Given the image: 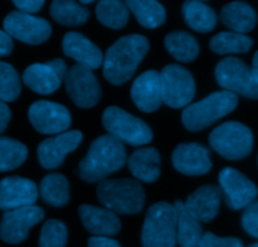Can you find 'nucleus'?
Instances as JSON below:
<instances>
[{
  "mask_svg": "<svg viewBox=\"0 0 258 247\" xmlns=\"http://www.w3.org/2000/svg\"><path fill=\"white\" fill-rule=\"evenodd\" d=\"M64 86L69 96L79 108H93L101 96L100 84L93 70L81 65H74L64 76Z\"/></svg>",
  "mask_w": 258,
  "mask_h": 247,
  "instance_id": "9d476101",
  "label": "nucleus"
},
{
  "mask_svg": "<svg viewBox=\"0 0 258 247\" xmlns=\"http://www.w3.org/2000/svg\"><path fill=\"white\" fill-rule=\"evenodd\" d=\"M68 74L66 62L54 59L44 64H33L23 72V82L34 93L48 95L54 93Z\"/></svg>",
  "mask_w": 258,
  "mask_h": 247,
  "instance_id": "ddd939ff",
  "label": "nucleus"
},
{
  "mask_svg": "<svg viewBox=\"0 0 258 247\" xmlns=\"http://www.w3.org/2000/svg\"><path fill=\"white\" fill-rule=\"evenodd\" d=\"M128 9L133 13L138 23L148 29L157 28L166 21V11L155 0H129L125 2Z\"/></svg>",
  "mask_w": 258,
  "mask_h": 247,
  "instance_id": "c85d7f7f",
  "label": "nucleus"
},
{
  "mask_svg": "<svg viewBox=\"0 0 258 247\" xmlns=\"http://www.w3.org/2000/svg\"><path fill=\"white\" fill-rule=\"evenodd\" d=\"M220 201H222V190L219 186L208 184L191 193L183 206L197 221L208 223L219 213Z\"/></svg>",
  "mask_w": 258,
  "mask_h": 247,
  "instance_id": "aec40b11",
  "label": "nucleus"
},
{
  "mask_svg": "<svg viewBox=\"0 0 258 247\" xmlns=\"http://www.w3.org/2000/svg\"><path fill=\"white\" fill-rule=\"evenodd\" d=\"M173 168L188 176L205 175L212 170L209 150L195 142L181 143L172 152Z\"/></svg>",
  "mask_w": 258,
  "mask_h": 247,
  "instance_id": "a211bd4d",
  "label": "nucleus"
},
{
  "mask_svg": "<svg viewBox=\"0 0 258 247\" xmlns=\"http://www.w3.org/2000/svg\"><path fill=\"white\" fill-rule=\"evenodd\" d=\"M14 48V43L12 37L6 31L0 29V57L9 56Z\"/></svg>",
  "mask_w": 258,
  "mask_h": 247,
  "instance_id": "58836bf2",
  "label": "nucleus"
},
{
  "mask_svg": "<svg viewBox=\"0 0 258 247\" xmlns=\"http://www.w3.org/2000/svg\"><path fill=\"white\" fill-rule=\"evenodd\" d=\"M133 103L145 113H152L161 107L162 91H161L160 72L148 70L137 77L131 89Z\"/></svg>",
  "mask_w": 258,
  "mask_h": 247,
  "instance_id": "6ab92c4d",
  "label": "nucleus"
},
{
  "mask_svg": "<svg viewBox=\"0 0 258 247\" xmlns=\"http://www.w3.org/2000/svg\"><path fill=\"white\" fill-rule=\"evenodd\" d=\"M162 102L173 109L186 108L195 96V80L180 65H167L160 72Z\"/></svg>",
  "mask_w": 258,
  "mask_h": 247,
  "instance_id": "6e6552de",
  "label": "nucleus"
},
{
  "mask_svg": "<svg viewBox=\"0 0 258 247\" xmlns=\"http://www.w3.org/2000/svg\"><path fill=\"white\" fill-rule=\"evenodd\" d=\"M220 21L232 32L245 34L257 24V13L245 2H232L222 8Z\"/></svg>",
  "mask_w": 258,
  "mask_h": 247,
  "instance_id": "b1692460",
  "label": "nucleus"
},
{
  "mask_svg": "<svg viewBox=\"0 0 258 247\" xmlns=\"http://www.w3.org/2000/svg\"><path fill=\"white\" fill-rule=\"evenodd\" d=\"M252 75H253V79H254L255 84L258 85V51L255 52L254 56H253L252 60Z\"/></svg>",
  "mask_w": 258,
  "mask_h": 247,
  "instance_id": "79ce46f5",
  "label": "nucleus"
},
{
  "mask_svg": "<svg viewBox=\"0 0 258 247\" xmlns=\"http://www.w3.org/2000/svg\"><path fill=\"white\" fill-rule=\"evenodd\" d=\"M182 16L186 24L194 31L208 33L217 26L218 17L214 9L198 0H188L182 6Z\"/></svg>",
  "mask_w": 258,
  "mask_h": 247,
  "instance_id": "393cba45",
  "label": "nucleus"
},
{
  "mask_svg": "<svg viewBox=\"0 0 258 247\" xmlns=\"http://www.w3.org/2000/svg\"><path fill=\"white\" fill-rule=\"evenodd\" d=\"M79 216L86 231L98 237H110L120 231V221L114 212L101 207L83 204Z\"/></svg>",
  "mask_w": 258,
  "mask_h": 247,
  "instance_id": "4be33fe9",
  "label": "nucleus"
},
{
  "mask_svg": "<svg viewBox=\"0 0 258 247\" xmlns=\"http://www.w3.org/2000/svg\"><path fill=\"white\" fill-rule=\"evenodd\" d=\"M96 196L104 208L119 214L140 213L145 207L143 186L136 179H105L96 188Z\"/></svg>",
  "mask_w": 258,
  "mask_h": 247,
  "instance_id": "7ed1b4c3",
  "label": "nucleus"
},
{
  "mask_svg": "<svg viewBox=\"0 0 258 247\" xmlns=\"http://www.w3.org/2000/svg\"><path fill=\"white\" fill-rule=\"evenodd\" d=\"M165 47L168 54L181 62H191L199 55L200 47L197 38L185 31H173L165 37Z\"/></svg>",
  "mask_w": 258,
  "mask_h": 247,
  "instance_id": "bb28decb",
  "label": "nucleus"
},
{
  "mask_svg": "<svg viewBox=\"0 0 258 247\" xmlns=\"http://www.w3.org/2000/svg\"><path fill=\"white\" fill-rule=\"evenodd\" d=\"M173 207L177 217V242L180 247H199L204 236L200 222L186 211L183 202L176 201Z\"/></svg>",
  "mask_w": 258,
  "mask_h": 247,
  "instance_id": "a878e982",
  "label": "nucleus"
},
{
  "mask_svg": "<svg viewBox=\"0 0 258 247\" xmlns=\"http://www.w3.org/2000/svg\"><path fill=\"white\" fill-rule=\"evenodd\" d=\"M215 79L225 91L248 99H258V85L252 70L237 57H225L215 67Z\"/></svg>",
  "mask_w": 258,
  "mask_h": 247,
  "instance_id": "1a4fd4ad",
  "label": "nucleus"
},
{
  "mask_svg": "<svg viewBox=\"0 0 258 247\" xmlns=\"http://www.w3.org/2000/svg\"><path fill=\"white\" fill-rule=\"evenodd\" d=\"M39 195L52 207H63L70 201V185L62 174H48L39 184Z\"/></svg>",
  "mask_w": 258,
  "mask_h": 247,
  "instance_id": "cd10ccee",
  "label": "nucleus"
},
{
  "mask_svg": "<svg viewBox=\"0 0 258 247\" xmlns=\"http://www.w3.org/2000/svg\"><path fill=\"white\" fill-rule=\"evenodd\" d=\"M4 31L18 41L27 44H41L51 37L52 27L44 18L14 11L4 18Z\"/></svg>",
  "mask_w": 258,
  "mask_h": 247,
  "instance_id": "9b49d317",
  "label": "nucleus"
},
{
  "mask_svg": "<svg viewBox=\"0 0 258 247\" xmlns=\"http://www.w3.org/2000/svg\"><path fill=\"white\" fill-rule=\"evenodd\" d=\"M22 90L21 77L11 64L0 61V102H14Z\"/></svg>",
  "mask_w": 258,
  "mask_h": 247,
  "instance_id": "72a5a7b5",
  "label": "nucleus"
},
{
  "mask_svg": "<svg viewBox=\"0 0 258 247\" xmlns=\"http://www.w3.org/2000/svg\"><path fill=\"white\" fill-rule=\"evenodd\" d=\"M63 54L75 60L78 65L90 70L99 69L103 65L104 56L95 43L79 32H68L62 39Z\"/></svg>",
  "mask_w": 258,
  "mask_h": 247,
  "instance_id": "412c9836",
  "label": "nucleus"
},
{
  "mask_svg": "<svg viewBox=\"0 0 258 247\" xmlns=\"http://www.w3.org/2000/svg\"><path fill=\"white\" fill-rule=\"evenodd\" d=\"M219 184L224 193L227 206L233 211L247 208L257 199V185L235 169H223L219 173Z\"/></svg>",
  "mask_w": 258,
  "mask_h": 247,
  "instance_id": "2eb2a0df",
  "label": "nucleus"
},
{
  "mask_svg": "<svg viewBox=\"0 0 258 247\" xmlns=\"http://www.w3.org/2000/svg\"><path fill=\"white\" fill-rule=\"evenodd\" d=\"M38 199V188L31 179L8 176L0 180V209L13 211L34 206Z\"/></svg>",
  "mask_w": 258,
  "mask_h": 247,
  "instance_id": "f3484780",
  "label": "nucleus"
},
{
  "mask_svg": "<svg viewBox=\"0 0 258 247\" xmlns=\"http://www.w3.org/2000/svg\"><path fill=\"white\" fill-rule=\"evenodd\" d=\"M253 46V39L235 32H220L210 39L209 47L214 54H247Z\"/></svg>",
  "mask_w": 258,
  "mask_h": 247,
  "instance_id": "7c9ffc66",
  "label": "nucleus"
},
{
  "mask_svg": "<svg viewBox=\"0 0 258 247\" xmlns=\"http://www.w3.org/2000/svg\"><path fill=\"white\" fill-rule=\"evenodd\" d=\"M44 218L41 207L31 206L7 211L0 222V238L7 243H21L28 237L33 226Z\"/></svg>",
  "mask_w": 258,
  "mask_h": 247,
  "instance_id": "4468645a",
  "label": "nucleus"
},
{
  "mask_svg": "<svg viewBox=\"0 0 258 247\" xmlns=\"http://www.w3.org/2000/svg\"><path fill=\"white\" fill-rule=\"evenodd\" d=\"M68 242L66 224L58 219H48L39 234V247H64Z\"/></svg>",
  "mask_w": 258,
  "mask_h": 247,
  "instance_id": "f704fd0d",
  "label": "nucleus"
},
{
  "mask_svg": "<svg viewBox=\"0 0 258 247\" xmlns=\"http://www.w3.org/2000/svg\"><path fill=\"white\" fill-rule=\"evenodd\" d=\"M13 4L18 8L19 12L32 16L41 11L42 7L44 6V2L43 0H16Z\"/></svg>",
  "mask_w": 258,
  "mask_h": 247,
  "instance_id": "4c0bfd02",
  "label": "nucleus"
},
{
  "mask_svg": "<svg viewBox=\"0 0 258 247\" xmlns=\"http://www.w3.org/2000/svg\"><path fill=\"white\" fill-rule=\"evenodd\" d=\"M209 143L220 156L230 161H237L245 159L252 152L253 133L244 124L229 121L213 129Z\"/></svg>",
  "mask_w": 258,
  "mask_h": 247,
  "instance_id": "0eeeda50",
  "label": "nucleus"
},
{
  "mask_svg": "<svg viewBox=\"0 0 258 247\" xmlns=\"http://www.w3.org/2000/svg\"><path fill=\"white\" fill-rule=\"evenodd\" d=\"M150 51V42L141 34H128L114 42L103 61L104 77L113 85H123L132 79L136 70Z\"/></svg>",
  "mask_w": 258,
  "mask_h": 247,
  "instance_id": "f257e3e1",
  "label": "nucleus"
},
{
  "mask_svg": "<svg viewBox=\"0 0 258 247\" xmlns=\"http://www.w3.org/2000/svg\"><path fill=\"white\" fill-rule=\"evenodd\" d=\"M101 121L108 134L121 143L124 142L131 146H143L150 143L153 138L152 131L146 122L119 107H108L104 111Z\"/></svg>",
  "mask_w": 258,
  "mask_h": 247,
  "instance_id": "423d86ee",
  "label": "nucleus"
},
{
  "mask_svg": "<svg viewBox=\"0 0 258 247\" xmlns=\"http://www.w3.org/2000/svg\"><path fill=\"white\" fill-rule=\"evenodd\" d=\"M199 247H244L242 241L235 237H218L212 232L203 236Z\"/></svg>",
  "mask_w": 258,
  "mask_h": 247,
  "instance_id": "e433bc0d",
  "label": "nucleus"
},
{
  "mask_svg": "<svg viewBox=\"0 0 258 247\" xmlns=\"http://www.w3.org/2000/svg\"><path fill=\"white\" fill-rule=\"evenodd\" d=\"M80 4H84V6H89V4H93V2H91V0H81Z\"/></svg>",
  "mask_w": 258,
  "mask_h": 247,
  "instance_id": "37998d69",
  "label": "nucleus"
},
{
  "mask_svg": "<svg viewBox=\"0 0 258 247\" xmlns=\"http://www.w3.org/2000/svg\"><path fill=\"white\" fill-rule=\"evenodd\" d=\"M238 106V96L229 91L212 93L198 103L190 104L182 111V124L191 132L205 129L218 119L232 113Z\"/></svg>",
  "mask_w": 258,
  "mask_h": 247,
  "instance_id": "20e7f679",
  "label": "nucleus"
},
{
  "mask_svg": "<svg viewBox=\"0 0 258 247\" xmlns=\"http://www.w3.org/2000/svg\"><path fill=\"white\" fill-rule=\"evenodd\" d=\"M242 227L249 236L258 238V199L244 208L242 214Z\"/></svg>",
  "mask_w": 258,
  "mask_h": 247,
  "instance_id": "c9c22d12",
  "label": "nucleus"
},
{
  "mask_svg": "<svg viewBox=\"0 0 258 247\" xmlns=\"http://www.w3.org/2000/svg\"><path fill=\"white\" fill-rule=\"evenodd\" d=\"M126 151L120 141L110 134L94 139L88 154L79 164V175L86 183H100L123 168Z\"/></svg>",
  "mask_w": 258,
  "mask_h": 247,
  "instance_id": "f03ea898",
  "label": "nucleus"
},
{
  "mask_svg": "<svg viewBox=\"0 0 258 247\" xmlns=\"http://www.w3.org/2000/svg\"><path fill=\"white\" fill-rule=\"evenodd\" d=\"M83 141L80 131H66L39 143L37 156L42 168L53 170L61 166L64 157L75 151Z\"/></svg>",
  "mask_w": 258,
  "mask_h": 247,
  "instance_id": "dca6fc26",
  "label": "nucleus"
},
{
  "mask_svg": "<svg viewBox=\"0 0 258 247\" xmlns=\"http://www.w3.org/2000/svg\"><path fill=\"white\" fill-rule=\"evenodd\" d=\"M143 247H175L177 217L173 204L158 202L148 208L142 228Z\"/></svg>",
  "mask_w": 258,
  "mask_h": 247,
  "instance_id": "39448f33",
  "label": "nucleus"
},
{
  "mask_svg": "<svg viewBox=\"0 0 258 247\" xmlns=\"http://www.w3.org/2000/svg\"><path fill=\"white\" fill-rule=\"evenodd\" d=\"M89 247H120L118 241L110 238V237H90L88 241Z\"/></svg>",
  "mask_w": 258,
  "mask_h": 247,
  "instance_id": "ea45409f",
  "label": "nucleus"
},
{
  "mask_svg": "<svg viewBox=\"0 0 258 247\" xmlns=\"http://www.w3.org/2000/svg\"><path fill=\"white\" fill-rule=\"evenodd\" d=\"M32 126L43 134L63 133L71 126V114L64 106L48 101L34 102L28 109Z\"/></svg>",
  "mask_w": 258,
  "mask_h": 247,
  "instance_id": "f8f14e48",
  "label": "nucleus"
},
{
  "mask_svg": "<svg viewBox=\"0 0 258 247\" xmlns=\"http://www.w3.org/2000/svg\"><path fill=\"white\" fill-rule=\"evenodd\" d=\"M249 247H258V242H255V243H253V244H250Z\"/></svg>",
  "mask_w": 258,
  "mask_h": 247,
  "instance_id": "c03bdc74",
  "label": "nucleus"
},
{
  "mask_svg": "<svg viewBox=\"0 0 258 247\" xmlns=\"http://www.w3.org/2000/svg\"><path fill=\"white\" fill-rule=\"evenodd\" d=\"M128 161V169L137 180L153 183L160 178L161 157L155 147H143L136 150Z\"/></svg>",
  "mask_w": 258,
  "mask_h": 247,
  "instance_id": "5701e85b",
  "label": "nucleus"
},
{
  "mask_svg": "<svg viewBox=\"0 0 258 247\" xmlns=\"http://www.w3.org/2000/svg\"><path fill=\"white\" fill-rule=\"evenodd\" d=\"M257 162H258V157H257Z\"/></svg>",
  "mask_w": 258,
  "mask_h": 247,
  "instance_id": "a18cd8bd",
  "label": "nucleus"
},
{
  "mask_svg": "<svg viewBox=\"0 0 258 247\" xmlns=\"http://www.w3.org/2000/svg\"><path fill=\"white\" fill-rule=\"evenodd\" d=\"M28 156L26 144L9 137H0V173L19 168Z\"/></svg>",
  "mask_w": 258,
  "mask_h": 247,
  "instance_id": "473e14b6",
  "label": "nucleus"
},
{
  "mask_svg": "<svg viewBox=\"0 0 258 247\" xmlns=\"http://www.w3.org/2000/svg\"><path fill=\"white\" fill-rule=\"evenodd\" d=\"M49 12L57 23L68 27L83 26L90 17L88 8L73 0H54Z\"/></svg>",
  "mask_w": 258,
  "mask_h": 247,
  "instance_id": "c756f323",
  "label": "nucleus"
},
{
  "mask_svg": "<svg viewBox=\"0 0 258 247\" xmlns=\"http://www.w3.org/2000/svg\"><path fill=\"white\" fill-rule=\"evenodd\" d=\"M12 118V112L7 103L0 102V133H3L6 131L7 126H8L9 121Z\"/></svg>",
  "mask_w": 258,
  "mask_h": 247,
  "instance_id": "a19ab883",
  "label": "nucleus"
},
{
  "mask_svg": "<svg viewBox=\"0 0 258 247\" xmlns=\"http://www.w3.org/2000/svg\"><path fill=\"white\" fill-rule=\"evenodd\" d=\"M96 18L105 27L111 29H121L129 19V9L125 3L119 0L99 2L95 9Z\"/></svg>",
  "mask_w": 258,
  "mask_h": 247,
  "instance_id": "2f4dec72",
  "label": "nucleus"
}]
</instances>
